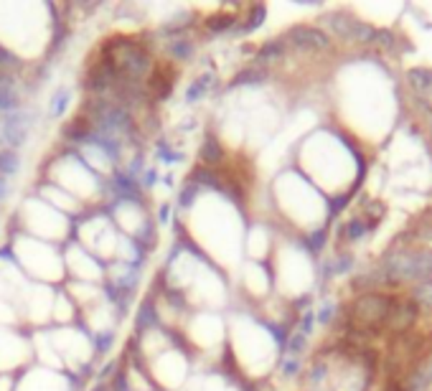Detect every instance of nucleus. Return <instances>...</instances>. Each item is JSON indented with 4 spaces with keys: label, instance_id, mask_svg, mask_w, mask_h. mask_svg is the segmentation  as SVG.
I'll return each instance as SVG.
<instances>
[{
    "label": "nucleus",
    "instance_id": "2",
    "mask_svg": "<svg viewBox=\"0 0 432 391\" xmlns=\"http://www.w3.org/2000/svg\"><path fill=\"white\" fill-rule=\"evenodd\" d=\"M326 33L336 41L346 43V46H371L376 26L351 16L349 11H339L326 16Z\"/></svg>",
    "mask_w": 432,
    "mask_h": 391
},
{
    "label": "nucleus",
    "instance_id": "14",
    "mask_svg": "<svg viewBox=\"0 0 432 391\" xmlns=\"http://www.w3.org/2000/svg\"><path fill=\"white\" fill-rule=\"evenodd\" d=\"M264 18H267V8L264 6H254V8H250V13H247V18H245V24L242 26H237V33H252V31H257L259 26L264 24Z\"/></svg>",
    "mask_w": 432,
    "mask_h": 391
},
{
    "label": "nucleus",
    "instance_id": "28",
    "mask_svg": "<svg viewBox=\"0 0 432 391\" xmlns=\"http://www.w3.org/2000/svg\"><path fill=\"white\" fill-rule=\"evenodd\" d=\"M158 219H160V221H163V224H168V219H170V209H168V206H165V204H163V209L158 211Z\"/></svg>",
    "mask_w": 432,
    "mask_h": 391
},
{
    "label": "nucleus",
    "instance_id": "9",
    "mask_svg": "<svg viewBox=\"0 0 432 391\" xmlns=\"http://www.w3.org/2000/svg\"><path fill=\"white\" fill-rule=\"evenodd\" d=\"M407 298L417 305L422 316H430L432 313V280H425L420 285H412L407 290Z\"/></svg>",
    "mask_w": 432,
    "mask_h": 391
},
{
    "label": "nucleus",
    "instance_id": "22",
    "mask_svg": "<svg viewBox=\"0 0 432 391\" xmlns=\"http://www.w3.org/2000/svg\"><path fill=\"white\" fill-rule=\"evenodd\" d=\"M328 241V229L326 226H316V231L308 234V246L313 251H321Z\"/></svg>",
    "mask_w": 432,
    "mask_h": 391
},
{
    "label": "nucleus",
    "instance_id": "24",
    "mask_svg": "<svg viewBox=\"0 0 432 391\" xmlns=\"http://www.w3.org/2000/svg\"><path fill=\"white\" fill-rule=\"evenodd\" d=\"M298 366H300L298 358H287V361H285V368H282V371H285L287 376H292V374H298Z\"/></svg>",
    "mask_w": 432,
    "mask_h": 391
},
{
    "label": "nucleus",
    "instance_id": "12",
    "mask_svg": "<svg viewBox=\"0 0 432 391\" xmlns=\"http://www.w3.org/2000/svg\"><path fill=\"white\" fill-rule=\"evenodd\" d=\"M89 135H92V127H89V122L84 117H76V120H71V122L64 125V130H61V137L71 142L89 140Z\"/></svg>",
    "mask_w": 432,
    "mask_h": 391
},
{
    "label": "nucleus",
    "instance_id": "7",
    "mask_svg": "<svg viewBox=\"0 0 432 391\" xmlns=\"http://www.w3.org/2000/svg\"><path fill=\"white\" fill-rule=\"evenodd\" d=\"M287 53V43L285 38H274V41H267L259 46V51L254 53V61L257 66H264V64H274V61H282Z\"/></svg>",
    "mask_w": 432,
    "mask_h": 391
},
{
    "label": "nucleus",
    "instance_id": "16",
    "mask_svg": "<svg viewBox=\"0 0 432 391\" xmlns=\"http://www.w3.org/2000/svg\"><path fill=\"white\" fill-rule=\"evenodd\" d=\"M18 165H21V158L13 147H3L0 150V175H13L18 173Z\"/></svg>",
    "mask_w": 432,
    "mask_h": 391
},
{
    "label": "nucleus",
    "instance_id": "8",
    "mask_svg": "<svg viewBox=\"0 0 432 391\" xmlns=\"http://www.w3.org/2000/svg\"><path fill=\"white\" fill-rule=\"evenodd\" d=\"M26 130H29V125H26L24 117L18 115H11L6 120V125H3V140L8 142V145L18 147L26 142Z\"/></svg>",
    "mask_w": 432,
    "mask_h": 391
},
{
    "label": "nucleus",
    "instance_id": "13",
    "mask_svg": "<svg viewBox=\"0 0 432 391\" xmlns=\"http://www.w3.org/2000/svg\"><path fill=\"white\" fill-rule=\"evenodd\" d=\"M204 26L211 33H224V31L237 28V16H234V13H216V16L206 18Z\"/></svg>",
    "mask_w": 432,
    "mask_h": 391
},
{
    "label": "nucleus",
    "instance_id": "6",
    "mask_svg": "<svg viewBox=\"0 0 432 391\" xmlns=\"http://www.w3.org/2000/svg\"><path fill=\"white\" fill-rule=\"evenodd\" d=\"M404 391H430L432 389V361L412 368V374L402 381Z\"/></svg>",
    "mask_w": 432,
    "mask_h": 391
},
{
    "label": "nucleus",
    "instance_id": "21",
    "mask_svg": "<svg viewBox=\"0 0 432 391\" xmlns=\"http://www.w3.org/2000/svg\"><path fill=\"white\" fill-rule=\"evenodd\" d=\"M305 345H308V335H303L300 330H295V333L290 335V340H287V356L298 358L305 350Z\"/></svg>",
    "mask_w": 432,
    "mask_h": 391
},
{
    "label": "nucleus",
    "instance_id": "18",
    "mask_svg": "<svg viewBox=\"0 0 432 391\" xmlns=\"http://www.w3.org/2000/svg\"><path fill=\"white\" fill-rule=\"evenodd\" d=\"M18 110V97L13 92L11 84H0V112H16Z\"/></svg>",
    "mask_w": 432,
    "mask_h": 391
},
{
    "label": "nucleus",
    "instance_id": "23",
    "mask_svg": "<svg viewBox=\"0 0 432 391\" xmlns=\"http://www.w3.org/2000/svg\"><path fill=\"white\" fill-rule=\"evenodd\" d=\"M196 193H199V186H196V183H188V186L183 188V191H181V206H183V209H188V206L193 204Z\"/></svg>",
    "mask_w": 432,
    "mask_h": 391
},
{
    "label": "nucleus",
    "instance_id": "11",
    "mask_svg": "<svg viewBox=\"0 0 432 391\" xmlns=\"http://www.w3.org/2000/svg\"><path fill=\"white\" fill-rule=\"evenodd\" d=\"M201 160H204L206 168H214V165H219L224 160V147L222 142L216 140L214 135H206V140L201 142V150H199Z\"/></svg>",
    "mask_w": 432,
    "mask_h": 391
},
{
    "label": "nucleus",
    "instance_id": "25",
    "mask_svg": "<svg viewBox=\"0 0 432 391\" xmlns=\"http://www.w3.org/2000/svg\"><path fill=\"white\" fill-rule=\"evenodd\" d=\"M112 340H115V335H112L110 330H107L105 335H100V340H97V345H100V350H110Z\"/></svg>",
    "mask_w": 432,
    "mask_h": 391
},
{
    "label": "nucleus",
    "instance_id": "15",
    "mask_svg": "<svg viewBox=\"0 0 432 391\" xmlns=\"http://www.w3.org/2000/svg\"><path fill=\"white\" fill-rule=\"evenodd\" d=\"M211 82H214V76H211V74L199 76V79H196V82L186 89V102H188V105H196V102L204 100L206 94H209V89H211Z\"/></svg>",
    "mask_w": 432,
    "mask_h": 391
},
{
    "label": "nucleus",
    "instance_id": "19",
    "mask_svg": "<svg viewBox=\"0 0 432 391\" xmlns=\"http://www.w3.org/2000/svg\"><path fill=\"white\" fill-rule=\"evenodd\" d=\"M69 100H71L69 89H56V94H53V100H51V110H48V115H51V117H61V112L66 110Z\"/></svg>",
    "mask_w": 432,
    "mask_h": 391
},
{
    "label": "nucleus",
    "instance_id": "26",
    "mask_svg": "<svg viewBox=\"0 0 432 391\" xmlns=\"http://www.w3.org/2000/svg\"><path fill=\"white\" fill-rule=\"evenodd\" d=\"M8 193H11L8 178H6V175H0V201H6V199H8Z\"/></svg>",
    "mask_w": 432,
    "mask_h": 391
},
{
    "label": "nucleus",
    "instance_id": "27",
    "mask_svg": "<svg viewBox=\"0 0 432 391\" xmlns=\"http://www.w3.org/2000/svg\"><path fill=\"white\" fill-rule=\"evenodd\" d=\"M153 181H155V170H148V173H145V178H143V186H145V188H150L153 186Z\"/></svg>",
    "mask_w": 432,
    "mask_h": 391
},
{
    "label": "nucleus",
    "instance_id": "4",
    "mask_svg": "<svg viewBox=\"0 0 432 391\" xmlns=\"http://www.w3.org/2000/svg\"><path fill=\"white\" fill-rule=\"evenodd\" d=\"M420 316H422V313L417 310V305L412 303L409 298L397 300V303H394V308H391V313H389V320H386L384 330H389V333H397V335H407L409 330L417 325Z\"/></svg>",
    "mask_w": 432,
    "mask_h": 391
},
{
    "label": "nucleus",
    "instance_id": "1",
    "mask_svg": "<svg viewBox=\"0 0 432 391\" xmlns=\"http://www.w3.org/2000/svg\"><path fill=\"white\" fill-rule=\"evenodd\" d=\"M399 298L389 295V292H361L351 300L346 313H349L351 325L356 330H381L389 320V313Z\"/></svg>",
    "mask_w": 432,
    "mask_h": 391
},
{
    "label": "nucleus",
    "instance_id": "5",
    "mask_svg": "<svg viewBox=\"0 0 432 391\" xmlns=\"http://www.w3.org/2000/svg\"><path fill=\"white\" fill-rule=\"evenodd\" d=\"M404 82L420 100H432V66H409L404 71Z\"/></svg>",
    "mask_w": 432,
    "mask_h": 391
},
{
    "label": "nucleus",
    "instance_id": "17",
    "mask_svg": "<svg viewBox=\"0 0 432 391\" xmlns=\"http://www.w3.org/2000/svg\"><path fill=\"white\" fill-rule=\"evenodd\" d=\"M193 51H196V48H193V43L186 41V38H178V41L168 43V53L175 61H188V58L193 56Z\"/></svg>",
    "mask_w": 432,
    "mask_h": 391
},
{
    "label": "nucleus",
    "instance_id": "20",
    "mask_svg": "<svg viewBox=\"0 0 432 391\" xmlns=\"http://www.w3.org/2000/svg\"><path fill=\"white\" fill-rule=\"evenodd\" d=\"M369 231H371V229H369L361 219H354V221L346 224V239L349 241H361Z\"/></svg>",
    "mask_w": 432,
    "mask_h": 391
},
{
    "label": "nucleus",
    "instance_id": "10",
    "mask_svg": "<svg viewBox=\"0 0 432 391\" xmlns=\"http://www.w3.org/2000/svg\"><path fill=\"white\" fill-rule=\"evenodd\" d=\"M264 82H267V69H264V66L252 64L234 76L229 87H257V84H264Z\"/></svg>",
    "mask_w": 432,
    "mask_h": 391
},
{
    "label": "nucleus",
    "instance_id": "29",
    "mask_svg": "<svg viewBox=\"0 0 432 391\" xmlns=\"http://www.w3.org/2000/svg\"><path fill=\"white\" fill-rule=\"evenodd\" d=\"M384 391H404V386L402 384H391V386H386Z\"/></svg>",
    "mask_w": 432,
    "mask_h": 391
},
{
    "label": "nucleus",
    "instance_id": "3",
    "mask_svg": "<svg viewBox=\"0 0 432 391\" xmlns=\"http://www.w3.org/2000/svg\"><path fill=\"white\" fill-rule=\"evenodd\" d=\"M287 46L298 48V51H310V53H321V51H331L333 48V38L326 33V28L321 26H292L287 28V33L282 36Z\"/></svg>",
    "mask_w": 432,
    "mask_h": 391
}]
</instances>
